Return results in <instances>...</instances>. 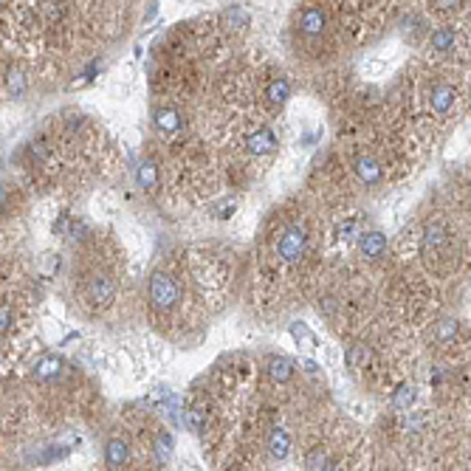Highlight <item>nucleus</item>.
Segmentation results:
<instances>
[{"mask_svg": "<svg viewBox=\"0 0 471 471\" xmlns=\"http://www.w3.org/2000/svg\"><path fill=\"white\" fill-rule=\"evenodd\" d=\"M150 302H153L156 311H170L178 302V285H175V280L167 277V274H161V271H156L150 277Z\"/></svg>", "mask_w": 471, "mask_h": 471, "instance_id": "obj_1", "label": "nucleus"}, {"mask_svg": "<svg viewBox=\"0 0 471 471\" xmlns=\"http://www.w3.org/2000/svg\"><path fill=\"white\" fill-rule=\"evenodd\" d=\"M305 243H308V234H305V229H302V226H291V229H285V234L280 237V246H277L280 260H283V262H288V265L299 262V257L305 254Z\"/></svg>", "mask_w": 471, "mask_h": 471, "instance_id": "obj_2", "label": "nucleus"}, {"mask_svg": "<svg viewBox=\"0 0 471 471\" xmlns=\"http://www.w3.org/2000/svg\"><path fill=\"white\" fill-rule=\"evenodd\" d=\"M88 294H91V299H94L96 305H110V302H113V294H116V285H113L110 277L96 274V277H91Z\"/></svg>", "mask_w": 471, "mask_h": 471, "instance_id": "obj_3", "label": "nucleus"}, {"mask_svg": "<svg viewBox=\"0 0 471 471\" xmlns=\"http://www.w3.org/2000/svg\"><path fill=\"white\" fill-rule=\"evenodd\" d=\"M105 460H107V465L110 468H119V465H124L127 460H130V446H127V440L124 438H110L107 443H105Z\"/></svg>", "mask_w": 471, "mask_h": 471, "instance_id": "obj_4", "label": "nucleus"}, {"mask_svg": "<svg viewBox=\"0 0 471 471\" xmlns=\"http://www.w3.org/2000/svg\"><path fill=\"white\" fill-rule=\"evenodd\" d=\"M246 147H248V153H254V156H265V153H271L274 147H277V136L271 130H257L254 136H248V142H246Z\"/></svg>", "mask_w": 471, "mask_h": 471, "instance_id": "obj_5", "label": "nucleus"}, {"mask_svg": "<svg viewBox=\"0 0 471 471\" xmlns=\"http://www.w3.org/2000/svg\"><path fill=\"white\" fill-rule=\"evenodd\" d=\"M299 29H302L308 37H316V34H322V31H324V15H322V9H316V6H308V9L299 15Z\"/></svg>", "mask_w": 471, "mask_h": 471, "instance_id": "obj_6", "label": "nucleus"}, {"mask_svg": "<svg viewBox=\"0 0 471 471\" xmlns=\"http://www.w3.org/2000/svg\"><path fill=\"white\" fill-rule=\"evenodd\" d=\"M359 248H361L364 257L378 260V257L384 254V248H387V237H384L381 232H364L361 240H359Z\"/></svg>", "mask_w": 471, "mask_h": 471, "instance_id": "obj_7", "label": "nucleus"}, {"mask_svg": "<svg viewBox=\"0 0 471 471\" xmlns=\"http://www.w3.org/2000/svg\"><path fill=\"white\" fill-rule=\"evenodd\" d=\"M443 243H446V229H443V223H429L426 232H424V254H426V257L438 254V251L443 248Z\"/></svg>", "mask_w": 471, "mask_h": 471, "instance_id": "obj_8", "label": "nucleus"}, {"mask_svg": "<svg viewBox=\"0 0 471 471\" xmlns=\"http://www.w3.org/2000/svg\"><path fill=\"white\" fill-rule=\"evenodd\" d=\"M294 370H297V364H294L291 359H285V356H274L271 361H268V375H271L277 384L291 381V378H294Z\"/></svg>", "mask_w": 471, "mask_h": 471, "instance_id": "obj_9", "label": "nucleus"}, {"mask_svg": "<svg viewBox=\"0 0 471 471\" xmlns=\"http://www.w3.org/2000/svg\"><path fill=\"white\" fill-rule=\"evenodd\" d=\"M288 451H291V438L283 429H274L271 435H268V454H271L274 460H285Z\"/></svg>", "mask_w": 471, "mask_h": 471, "instance_id": "obj_10", "label": "nucleus"}, {"mask_svg": "<svg viewBox=\"0 0 471 471\" xmlns=\"http://www.w3.org/2000/svg\"><path fill=\"white\" fill-rule=\"evenodd\" d=\"M454 99H457V91H454L451 85H438V88L432 91V107H435L438 113H446V110L454 105Z\"/></svg>", "mask_w": 471, "mask_h": 471, "instance_id": "obj_11", "label": "nucleus"}, {"mask_svg": "<svg viewBox=\"0 0 471 471\" xmlns=\"http://www.w3.org/2000/svg\"><path fill=\"white\" fill-rule=\"evenodd\" d=\"M356 172H359V178L367 181V184H378V181H381V167H378L373 158H367V156L356 158Z\"/></svg>", "mask_w": 471, "mask_h": 471, "instance_id": "obj_12", "label": "nucleus"}, {"mask_svg": "<svg viewBox=\"0 0 471 471\" xmlns=\"http://www.w3.org/2000/svg\"><path fill=\"white\" fill-rule=\"evenodd\" d=\"M172 454V435L170 432H158L156 440H153V457L156 463H167Z\"/></svg>", "mask_w": 471, "mask_h": 471, "instance_id": "obj_13", "label": "nucleus"}, {"mask_svg": "<svg viewBox=\"0 0 471 471\" xmlns=\"http://www.w3.org/2000/svg\"><path fill=\"white\" fill-rule=\"evenodd\" d=\"M454 40H457L454 29H449V26H446V29H435L429 43H432V48H435V51H451V48H454Z\"/></svg>", "mask_w": 471, "mask_h": 471, "instance_id": "obj_14", "label": "nucleus"}, {"mask_svg": "<svg viewBox=\"0 0 471 471\" xmlns=\"http://www.w3.org/2000/svg\"><path fill=\"white\" fill-rule=\"evenodd\" d=\"M156 127L164 130V133H175L181 127V116L172 110V107H164V110H156Z\"/></svg>", "mask_w": 471, "mask_h": 471, "instance_id": "obj_15", "label": "nucleus"}, {"mask_svg": "<svg viewBox=\"0 0 471 471\" xmlns=\"http://www.w3.org/2000/svg\"><path fill=\"white\" fill-rule=\"evenodd\" d=\"M412 403H415V387L412 384H401L395 389V395H392V407L395 410H410Z\"/></svg>", "mask_w": 471, "mask_h": 471, "instance_id": "obj_16", "label": "nucleus"}, {"mask_svg": "<svg viewBox=\"0 0 471 471\" xmlns=\"http://www.w3.org/2000/svg\"><path fill=\"white\" fill-rule=\"evenodd\" d=\"M26 88H29V77H26L20 68H12V71L6 74V94H9V96H20Z\"/></svg>", "mask_w": 471, "mask_h": 471, "instance_id": "obj_17", "label": "nucleus"}, {"mask_svg": "<svg viewBox=\"0 0 471 471\" xmlns=\"http://www.w3.org/2000/svg\"><path fill=\"white\" fill-rule=\"evenodd\" d=\"M288 94H291V88H288V80H283V77H277L271 85H268V99H271L274 105H283L288 99Z\"/></svg>", "mask_w": 471, "mask_h": 471, "instance_id": "obj_18", "label": "nucleus"}, {"mask_svg": "<svg viewBox=\"0 0 471 471\" xmlns=\"http://www.w3.org/2000/svg\"><path fill=\"white\" fill-rule=\"evenodd\" d=\"M457 330H460V324H457L454 319H443V322L435 327V339H438V342H449V339H454V336H457Z\"/></svg>", "mask_w": 471, "mask_h": 471, "instance_id": "obj_19", "label": "nucleus"}, {"mask_svg": "<svg viewBox=\"0 0 471 471\" xmlns=\"http://www.w3.org/2000/svg\"><path fill=\"white\" fill-rule=\"evenodd\" d=\"M204 424H207L204 410H189L186 418H184V426H186L189 432H204Z\"/></svg>", "mask_w": 471, "mask_h": 471, "instance_id": "obj_20", "label": "nucleus"}, {"mask_svg": "<svg viewBox=\"0 0 471 471\" xmlns=\"http://www.w3.org/2000/svg\"><path fill=\"white\" fill-rule=\"evenodd\" d=\"M59 367H62L59 359H51V356H48V359H43V361L34 367V370H37L34 375H37V378H54V375L59 373Z\"/></svg>", "mask_w": 471, "mask_h": 471, "instance_id": "obj_21", "label": "nucleus"}, {"mask_svg": "<svg viewBox=\"0 0 471 471\" xmlns=\"http://www.w3.org/2000/svg\"><path fill=\"white\" fill-rule=\"evenodd\" d=\"M345 361H347V367L359 370V367L367 361V347H361V345H353V347H347V356H345Z\"/></svg>", "mask_w": 471, "mask_h": 471, "instance_id": "obj_22", "label": "nucleus"}, {"mask_svg": "<svg viewBox=\"0 0 471 471\" xmlns=\"http://www.w3.org/2000/svg\"><path fill=\"white\" fill-rule=\"evenodd\" d=\"M305 465H308V471H324V468H327V454H324V449H313V451L308 454Z\"/></svg>", "mask_w": 471, "mask_h": 471, "instance_id": "obj_23", "label": "nucleus"}, {"mask_svg": "<svg viewBox=\"0 0 471 471\" xmlns=\"http://www.w3.org/2000/svg\"><path fill=\"white\" fill-rule=\"evenodd\" d=\"M139 181H142L144 186H156V167H153V164H142Z\"/></svg>", "mask_w": 471, "mask_h": 471, "instance_id": "obj_24", "label": "nucleus"}, {"mask_svg": "<svg viewBox=\"0 0 471 471\" xmlns=\"http://www.w3.org/2000/svg\"><path fill=\"white\" fill-rule=\"evenodd\" d=\"M291 333H294V339H297V342H299V339H305V342H313L311 330H308L302 322H294V324H291Z\"/></svg>", "mask_w": 471, "mask_h": 471, "instance_id": "obj_25", "label": "nucleus"}, {"mask_svg": "<svg viewBox=\"0 0 471 471\" xmlns=\"http://www.w3.org/2000/svg\"><path fill=\"white\" fill-rule=\"evenodd\" d=\"M0 322H3V333H6V327H9V322H12V311H9V308H3V313H0Z\"/></svg>", "mask_w": 471, "mask_h": 471, "instance_id": "obj_26", "label": "nucleus"}, {"mask_svg": "<svg viewBox=\"0 0 471 471\" xmlns=\"http://www.w3.org/2000/svg\"><path fill=\"white\" fill-rule=\"evenodd\" d=\"M324 471H345V463H327Z\"/></svg>", "mask_w": 471, "mask_h": 471, "instance_id": "obj_27", "label": "nucleus"}]
</instances>
